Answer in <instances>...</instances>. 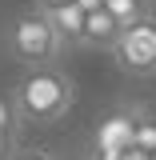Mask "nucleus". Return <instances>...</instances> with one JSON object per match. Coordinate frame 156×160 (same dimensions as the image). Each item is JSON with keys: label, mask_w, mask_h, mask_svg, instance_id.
<instances>
[{"label": "nucleus", "mask_w": 156, "mask_h": 160, "mask_svg": "<svg viewBox=\"0 0 156 160\" xmlns=\"http://www.w3.org/2000/svg\"><path fill=\"white\" fill-rule=\"evenodd\" d=\"M16 132H20V116H16V104L12 96H0V144L12 152V144H16Z\"/></svg>", "instance_id": "8"}, {"label": "nucleus", "mask_w": 156, "mask_h": 160, "mask_svg": "<svg viewBox=\"0 0 156 160\" xmlns=\"http://www.w3.org/2000/svg\"><path fill=\"white\" fill-rule=\"evenodd\" d=\"M132 136H136V112L116 108L96 124V136H92V152H132Z\"/></svg>", "instance_id": "4"}, {"label": "nucleus", "mask_w": 156, "mask_h": 160, "mask_svg": "<svg viewBox=\"0 0 156 160\" xmlns=\"http://www.w3.org/2000/svg\"><path fill=\"white\" fill-rule=\"evenodd\" d=\"M4 160H56L52 152H44V148H12Z\"/></svg>", "instance_id": "9"}, {"label": "nucleus", "mask_w": 156, "mask_h": 160, "mask_svg": "<svg viewBox=\"0 0 156 160\" xmlns=\"http://www.w3.org/2000/svg\"><path fill=\"white\" fill-rule=\"evenodd\" d=\"M120 36V20L108 8L84 12V28H80V44L76 48H96V52H112V44Z\"/></svg>", "instance_id": "5"}, {"label": "nucleus", "mask_w": 156, "mask_h": 160, "mask_svg": "<svg viewBox=\"0 0 156 160\" xmlns=\"http://www.w3.org/2000/svg\"><path fill=\"white\" fill-rule=\"evenodd\" d=\"M108 56L116 60V68L124 72V76L148 80L156 72V12L132 20V24H124Z\"/></svg>", "instance_id": "3"}, {"label": "nucleus", "mask_w": 156, "mask_h": 160, "mask_svg": "<svg viewBox=\"0 0 156 160\" xmlns=\"http://www.w3.org/2000/svg\"><path fill=\"white\" fill-rule=\"evenodd\" d=\"M152 80H156V72H152Z\"/></svg>", "instance_id": "13"}, {"label": "nucleus", "mask_w": 156, "mask_h": 160, "mask_svg": "<svg viewBox=\"0 0 156 160\" xmlns=\"http://www.w3.org/2000/svg\"><path fill=\"white\" fill-rule=\"evenodd\" d=\"M4 156H8V148H4V144H0V160H4Z\"/></svg>", "instance_id": "12"}, {"label": "nucleus", "mask_w": 156, "mask_h": 160, "mask_svg": "<svg viewBox=\"0 0 156 160\" xmlns=\"http://www.w3.org/2000/svg\"><path fill=\"white\" fill-rule=\"evenodd\" d=\"M88 160H136V152H92Z\"/></svg>", "instance_id": "10"}, {"label": "nucleus", "mask_w": 156, "mask_h": 160, "mask_svg": "<svg viewBox=\"0 0 156 160\" xmlns=\"http://www.w3.org/2000/svg\"><path fill=\"white\" fill-rule=\"evenodd\" d=\"M8 96L16 104L20 124H56L76 104V84L56 64H44V68H24V76Z\"/></svg>", "instance_id": "1"}, {"label": "nucleus", "mask_w": 156, "mask_h": 160, "mask_svg": "<svg viewBox=\"0 0 156 160\" xmlns=\"http://www.w3.org/2000/svg\"><path fill=\"white\" fill-rule=\"evenodd\" d=\"M44 16H48V24H52V32L60 36V44H64V48H76V44H80V28H84V8H76V4H60V8L44 12Z\"/></svg>", "instance_id": "6"}, {"label": "nucleus", "mask_w": 156, "mask_h": 160, "mask_svg": "<svg viewBox=\"0 0 156 160\" xmlns=\"http://www.w3.org/2000/svg\"><path fill=\"white\" fill-rule=\"evenodd\" d=\"M60 4H72V0H32V8H40V12H52Z\"/></svg>", "instance_id": "11"}, {"label": "nucleus", "mask_w": 156, "mask_h": 160, "mask_svg": "<svg viewBox=\"0 0 156 160\" xmlns=\"http://www.w3.org/2000/svg\"><path fill=\"white\" fill-rule=\"evenodd\" d=\"M8 52L12 60H20L24 68H44V64H56L60 52H64V44L60 36L52 32V24L48 16L40 12V8H24L16 16L8 20Z\"/></svg>", "instance_id": "2"}, {"label": "nucleus", "mask_w": 156, "mask_h": 160, "mask_svg": "<svg viewBox=\"0 0 156 160\" xmlns=\"http://www.w3.org/2000/svg\"><path fill=\"white\" fill-rule=\"evenodd\" d=\"M104 8H108V12H112V16L120 20V28L152 12V4H148V0H104Z\"/></svg>", "instance_id": "7"}]
</instances>
